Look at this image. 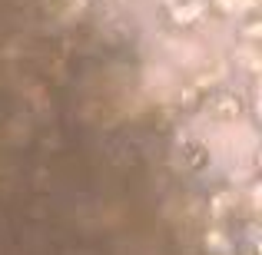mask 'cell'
I'll use <instances>...</instances> for the list:
<instances>
[{
	"mask_svg": "<svg viewBox=\"0 0 262 255\" xmlns=\"http://www.w3.org/2000/svg\"><path fill=\"white\" fill-rule=\"evenodd\" d=\"M169 13H173V20H176V24L192 27V24H199V20H203L206 7H203V0H186V4H176Z\"/></svg>",
	"mask_w": 262,
	"mask_h": 255,
	"instance_id": "6da1fadb",
	"label": "cell"
},
{
	"mask_svg": "<svg viewBox=\"0 0 262 255\" xmlns=\"http://www.w3.org/2000/svg\"><path fill=\"white\" fill-rule=\"evenodd\" d=\"M212 109H216L219 116H236V113H243V100H239L236 93H219L216 103H212Z\"/></svg>",
	"mask_w": 262,
	"mask_h": 255,
	"instance_id": "7a4b0ae2",
	"label": "cell"
},
{
	"mask_svg": "<svg viewBox=\"0 0 262 255\" xmlns=\"http://www.w3.org/2000/svg\"><path fill=\"white\" fill-rule=\"evenodd\" d=\"M212 7L223 10V13H239L246 7H256V0H212Z\"/></svg>",
	"mask_w": 262,
	"mask_h": 255,
	"instance_id": "3957f363",
	"label": "cell"
},
{
	"mask_svg": "<svg viewBox=\"0 0 262 255\" xmlns=\"http://www.w3.org/2000/svg\"><path fill=\"white\" fill-rule=\"evenodd\" d=\"M206 159H209V156H206V149H203V146H192V149H189V163H192L196 169H203V166H206Z\"/></svg>",
	"mask_w": 262,
	"mask_h": 255,
	"instance_id": "277c9868",
	"label": "cell"
},
{
	"mask_svg": "<svg viewBox=\"0 0 262 255\" xmlns=\"http://www.w3.org/2000/svg\"><path fill=\"white\" fill-rule=\"evenodd\" d=\"M246 37H249V40H256V37H259V17H256V13H252L249 24H246Z\"/></svg>",
	"mask_w": 262,
	"mask_h": 255,
	"instance_id": "5b68a950",
	"label": "cell"
},
{
	"mask_svg": "<svg viewBox=\"0 0 262 255\" xmlns=\"http://www.w3.org/2000/svg\"><path fill=\"white\" fill-rule=\"evenodd\" d=\"M249 255H252V252H249Z\"/></svg>",
	"mask_w": 262,
	"mask_h": 255,
	"instance_id": "8992f818",
	"label": "cell"
}]
</instances>
